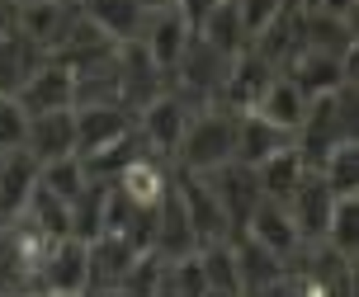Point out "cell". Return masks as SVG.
I'll return each instance as SVG.
<instances>
[{
  "instance_id": "obj_1",
  "label": "cell",
  "mask_w": 359,
  "mask_h": 297,
  "mask_svg": "<svg viewBox=\"0 0 359 297\" xmlns=\"http://www.w3.org/2000/svg\"><path fill=\"white\" fill-rule=\"evenodd\" d=\"M232 141H236V113L222 104H208V109H194V118L180 137L170 165L184 170V175H213L232 160Z\"/></svg>"
},
{
  "instance_id": "obj_2",
  "label": "cell",
  "mask_w": 359,
  "mask_h": 297,
  "mask_svg": "<svg viewBox=\"0 0 359 297\" xmlns=\"http://www.w3.org/2000/svg\"><path fill=\"white\" fill-rule=\"evenodd\" d=\"M90 288V245L67 236L43 250V260L34 269V293L43 297H86Z\"/></svg>"
},
{
  "instance_id": "obj_3",
  "label": "cell",
  "mask_w": 359,
  "mask_h": 297,
  "mask_svg": "<svg viewBox=\"0 0 359 297\" xmlns=\"http://www.w3.org/2000/svg\"><path fill=\"white\" fill-rule=\"evenodd\" d=\"M189 118H194V104L180 99L175 90H165V95H156V99L133 118V127H137V137H142V146L151 151V156L170 160L175 146H180V137H184V127H189Z\"/></svg>"
},
{
  "instance_id": "obj_4",
  "label": "cell",
  "mask_w": 359,
  "mask_h": 297,
  "mask_svg": "<svg viewBox=\"0 0 359 297\" xmlns=\"http://www.w3.org/2000/svg\"><path fill=\"white\" fill-rule=\"evenodd\" d=\"M114 67H118V104H123L133 118H137V113H142L156 95H165V90H170V81L156 71V62L147 57L142 43H118Z\"/></svg>"
},
{
  "instance_id": "obj_5",
  "label": "cell",
  "mask_w": 359,
  "mask_h": 297,
  "mask_svg": "<svg viewBox=\"0 0 359 297\" xmlns=\"http://www.w3.org/2000/svg\"><path fill=\"white\" fill-rule=\"evenodd\" d=\"M355 57H326V53H293V62H288L279 76H288L293 85H298V95L303 99H322V95H336L341 85H355Z\"/></svg>"
},
{
  "instance_id": "obj_6",
  "label": "cell",
  "mask_w": 359,
  "mask_h": 297,
  "mask_svg": "<svg viewBox=\"0 0 359 297\" xmlns=\"http://www.w3.org/2000/svg\"><path fill=\"white\" fill-rule=\"evenodd\" d=\"M170 184H175L180 203H184V217H189L198 245L232 241V227H227V217H222V208H217L208 179H203V175H184V170H170Z\"/></svg>"
},
{
  "instance_id": "obj_7",
  "label": "cell",
  "mask_w": 359,
  "mask_h": 297,
  "mask_svg": "<svg viewBox=\"0 0 359 297\" xmlns=\"http://www.w3.org/2000/svg\"><path fill=\"white\" fill-rule=\"evenodd\" d=\"M208 179V189H213L217 208H222V217H227V227H232V236H241L246 231V217L255 212V203H260V184H255V170L251 165H236V160H227L222 170H213Z\"/></svg>"
},
{
  "instance_id": "obj_8",
  "label": "cell",
  "mask_w": 359,
  "mask_h": 297,
  "mask_svg": "<svg viewBox=\"0 0 359 297\" xmlns=\"http://www.w3.org/2000/svg\"><path fill=\"white\" fill-rule=\"evenodd\" d=\"M279 71L269 67L260 53H246L232 57V67H227V81H222V95H217V104L232 109V113H251L255 104H260V95L269 90V81H274Z\"/></svg>"
},
{
  "instance_id": "obj_9",
  "label": "cell",
  "mask_w": 359,
  "mask_h": 297,
  "mask_svg": "<svg viewBox=\"0 0 359 297\" xmlns=\"http://www.w3.org/2000/svg\"><path fill=\"white\" fill-rule=\"evenodd\" d=\"M76 15H81V0H29V5H19V34L53 57L67 29L76 24Z\"/></svg>"
},
{
  "instance_id": "obj_10",
  "label": "cell",
  "mask_w": 359,
  "mask_h": 297,
  "mask_svg": "<svg viewBox=\"0 0 359 297\" xmlns=\"http://www.w3.org/2000/svg\"><path fill=\"white\" fill-rule=\"evenodd\" d=\"M241 236H251L260 250H269L274 260H284V264L303 250V236H298V227H293L288 208L284 203H269V198L255 203V212L246 217V231H241Z\"/></svg>"
},
{
  "instance_id": "obj_11",
  "label": "cell",
  "mask_w": 359,
  "mask_h": 297,
  "mask_svg": "<svg viewBox=\"0 0 359 297\" xmlns=\"http://www.w3.org/2000/svg\"><path fill=\"white\" fill-rule=\"evenodd\" d=\"M284 208H288V217H293L298 236H303V245H322L326 222H331V208H336V193L322 184V175H312V170H307L303 184L293 189V198H288Z\"/></svg>"
},
{
  "instance_id": "obj_12",
  "label": "cell",
  "mask_w": 359,
  "mask_h": 297,
  "mask_svg": "<svg viewBox=\"0 0 359 297\" xmlns=\"http://www.w3.org/2000/svg\"><path fill=\"white\" fill-rule=\"evenodd\" d=\"M198 250V236L189 227V217H184V203H180L175 184L165 189V198L156 203V231H151V255H161L165 264L184 260V255H194Z\"/></svg>"
},
{
  "instance_id": "obj_13",
  "label": "cell",
  "mask_w": 359,
  "mask_h": 297,
  "mask_svg": "<svg viewBox=\"0 0 359 297\" xmlns=\"http://www.w3.org/2000/svg\"><path fill=\"white\" fill-rule=\"evenodd\" d=\"M72 118H76V156H90V151L133 132V113L123 104H86L72 109Z\"/></svg>"
},
{
  "instance_id": "obj_14",
  "label": "cell",
  "mask_w": 359,
  "mask_h": 297,
  "mask_svg": "<svg viewBox=\"0 0 359 297\" xmlns=\"http://www.w3.org/2000/svg\"><path fill=\"white\" fill-rule=\"evenodd\" d=\"M15 104L38 118V113H62V109H72V71L62 67V62H43V67L29 76V85L15 95Z\"/></svg>"
},
{
  "instance_id": "obj_15",
  "label": "cell",
  "mask_w": 359,
  "mask_h": 297,
  "mask_svg": "<svg viewBox=\"0 0 359 297\" xmlns=\"http://www.w3.org/2000/svg\"><path fill=\"white\" fill-rule=\"evenodd\" d=\"M293 146V132H284V127H274V123H265L260 113H236V141H232V160L236 165H260V160L279 156V151H288Z\"/></svg>"
},
{
  "instance_id": "obj_16",
  "label": "cell",
  "mask_w": 359,
  "mask_h": 297,
  "mask_svg": "<svg viewBox=\"0 0 359 297\" xmlns=\"http://www.w3.org/2000/svg\"><path fill=\"white\" fill-rule=\"evenodd\" d=\"M189 29H184V19L175 15V10H161V15H147V29H142V43L147 57L156 62V71H161L165 81H170V71L180 67V57H184V48H189Z\"/></svg>"
},
{
  "instance_id": "obj_17",
  "label": "cell",
  "mask_w": 359,
  "mask_h": 297,
  "mask_svg": "<svg viewBox=\"0 0 359 297\" xmlns=\"http://www.w3.org/2000/svg\"><path fill=\"white\" fill-rule=\"evenodd\" d=\"M81 15H86L114 48H118V43H137L142 29H147V10L137 0H81Z\"/></svg>"
},
{
  "instance_id": "obj_18",
  "label": "cell",
  "mask_w": 359,
  "mask_h": 297,
  "mask_svg": "<svg viewBox=\"0 0 359 297\" xmlns=\"http://www.w3.org/2000/svg\"><path fill=\"white\" fill-rule=\"evenodd\" d=\"M24 151H29L38 165H48V160H62V156H76V118H72V109L29 118Z\"/></svg>"
},
{
  "instance_id": "obj_19",
  "label": "cell",
  "mask_w": 359,
  "mask_h": 297,
  "mask_svg": "<svg viewBox=\"0 0 359 297\" xmlns=\"http://www.w3.org/2000/svg\"><path fill=\"white\" fill-rule=\"evenodd\" d=\"M109 184L123 193L133 208H156V203L165 198V189H170V165H165L161 156H151V151H147V156H137L123 175L109 179Z\"/></svg>"
},
{
  "instance_id": "obj_20",
  "label": "cell",
  "mask_w": 359,
  "mask_h": 297,
  "mask_svg": "<svg viewBox=\"0 0 359 297\" xmlns=\"http://www.w3.org/2000/svg\"><path fill=\"white\" fill-rule=\"evenodd\" d=\"M137 260V250L123 241V236H100V241H90V288L86 293H114L118 279H123L128 269Z\"/></svg>"
},
{
  "instance_id": "obj_21",
  "label": "cell",
  "mask_w": 359,
  "mask_h": 297,
  "mask_svg": "<svg viewBox=\"0 0 359 297\" xmlns=\"http://www.w3.org/2000/svg\"><path fill=\"white\" fill-rule=\"evenodd\" d=\"M34 184H38V160L29 151H5L0 156V217L5 222H15L24 212Z\"/></svg>"
},
{
  "instance_id": "obj_22",
  "label": "cell",
  "mask_w": 359,
  "mask_h": 297,
  "mask_svg": "<svg viewBox=\"0 0 359 297\" xmlns=\"http://www.w3.org/2000/svg\"><path fill=\"white\" fill-rule=\"evenodd\" d=\"M43 62H48V53H43L38 43H29L19 29L10 38H0V95H10V99H15Z\"/></svg>"
},
{
  "instance_id": "obj_23",
  "label": "cell",
  "mask_w": 359,
  "mask_h": 297,
  "mask_svg": "<svg viewBox=\"0 0 359 297\" xmlns=\"http://www.w3.org/2000/svg\"><path fill=\"white\" fill-rule=\"evenodd\" d=\"M104 57H114V43H109L86 15H76V24L67 29V38H62V48L53 53V62H62L67 71H81V67L104 62Z\"/></svg>"
},
{
  "instance_id": "obj_24",
  "label": "cell",
  "mask_w": 359,
  "mask_h": 297,
  "mask_svg": "<svg viewBox=\"0 0 359 297\" xmlns=\"http://www.w3.org/2000/svg\"><path fill=\"white\" fill-rule=\"evenodd\" d=\"M232 260H236V279H241V293H255V288H269L288 274L284 260H274L269 250L251 241V236H232Z\"/></svg>"
},
{
  "instance_id": "obj_25",
  "label": "cell",
  "mask_w": 359,
  "mask_h": 297,
  "mask_svg": "<svg viewBox=\"0 0 359 297\" xmlns=\"http://www.w3.org/2000/svg\"><path fill=\"white\" fill-rule=\"evenodd\" d=\"M307 165L303 156H298V146H288V151H279V156H269L255 165V184H260V198H269V203H288L293 198V189L303 184Z\"/></svg>"
},
{
  "instance_id": "obj_26",
  "label": "cell",
  "mask_w": 359,
  "mask_h": 297,
  "mask_svg": "<svg viewBox=\"0 0 359 297\" xmlns=\"http://www.w3.org/2000/svg\"><path fill=\"white\" fill-rule=\"evenodd\" d=\"M86 104H118V67H114V57L72 71V109H86Z\"/></svg>"
},
{
  "instance_id": "obj_27",
  "label": "cell",
  "mask_w": 359,
  "mask_h": 297,
  "mask_svg": "<svg viewBox=\"0 0 359 297\" xmlns=\"http://www.w3.org/2000/svg\"><path fill=\"white\" fill-rule=\"evenodd\" d=\"M251 113H260L265 123L284 127V132H298V123H303V113H307V99L298 95V85H293L288 76H274L269 90L260 95V104H255Z\"/></svg>"
},
{
  "instance_id": "obj_28",
  "label": "cell",
  "mask_w": 359,
  "mask_h": 297,
  "mask_svg": "<svg viewBox=\"0 0 359 297\" xmlns=\"http://www.w3.org/2000/svg\"><path fill=\"white\" fill-rule=\"evenodd\" d=\"M19 217H24L43 241H67V236H72V208H67L62 198H53L48 189H38V184H34V193H29V203H24Z\"/></svg>"
},
{
  "instance_id": "obj_29",
  "label": "cell",
  "mask_w": 359,
  "mask_h": 297,
  "mask_svg": "<svg viewBox=\"0 0 359 297\" xmlns=\"http://www.w3.org/2000/svg\"><path fill=\"white\" fill-rule=\"evenodd\" d=\"M194 38H203V43H208L213 53H222L227 62L251 48V38H246V29H241V19H236V5H232V0H222V5L208 15V24H203Z\"/></svg>"
},
{
  "instance_id": "obj_30",
  "label": "cell",
  "mask_w": 359,
  "mask_h": 297,
  "mask_svg": "<svg viewBox=\"0 0 359 297\" xmlns=\"http://www.w3.org/2000/svg\"><path fill=\"white\" fill-rule=\"evenodd\" d=\"M198 269H203L208 297H241V279H236V260H232V241L198 245Z\"/></svg>"
},
{
  "instance_id": "obj_31",
  "label": "cell",
  "mask_w": 359,
  "mask_h": 297,
  "mask_svg": "<svg viewBox=\"0 0 359 297\" xmlns=\"http://www.w3.org/2000/svg\"><path fill=\"white\" fill-rule=\"evenodd\" d=\"M322 245L331 250V255H341V260L355 264V255H359V193H350V198H336Z\"/></svg>"
},
{
  "instance_id": "obj_32",
  "label": "cell",
  "mask_w": 359,
  "mask_h": 297,
  "mask_svg": "<svg viewBox=\"0 0 359 297\" xmlns=\"http://www.w3.org/2000/svg\"><path fill=\"white\" fill-rule=\"evenodd\" d=\"M104 198H109V184H100V179H90L86 189L76 193L72 203V236L76 241H100L104 236Z\"/></svg>"
},
{
  "instance_id": "obj_33",
  "label": "cell",
  "mask_w": 359,
  "mask_h": 297,
  "mask_svg": "<svg viewBox=\"0 0 359 297\" xmlns=\"http://www.w3.org/2000/svg\"><path fill=\"white\" fill-rule=\"evenodd\" d=\"M312 175H322V184L336 193V198L359 193V141H341V146H331V156H326Z\"/></svg>"
},
{
  "instance_id": "obj_34",
  "label": "cell",
  "mask_w": 359,
  "mask_h": 297,
  "mask_svg": "<svg viewBox=\"0 0 359 297\" xmlns=\"http://www.w3.org/2000/svg\"><path fill=\"white\" fill-rule=\"evenodd\" d=\"M86 184H90V175H86V165H81V156H62V160L38 165V189H48L62 203H72Z\"/></svg>"
},
{
  "instance_id": "obj_35",
  "label": "cell",
  "mask_w": 359,
  "mask_h": 297,
  "mask_svg": "<svg viewBox=\"0 0 359 297\" xmlns=\"http://www.w3.org/2000/svg\"><path fill=\"white\" fill-rule=\"evenodd\" d=\"M236 5V19H241V29H246V38H260L269 29V24H274V19L284 15L288 5H293V0H232Z\"/></svg>"
},
{
  "instance_id": "obj_36",
  "label": "cell",
  "mask_w": 359,
  "mask_h": 297,
  "mask_svg": "<svg viewBox=\"0 0 359 297\" xmlns=\"http://www.w3.org/2000/svg\"><path fill=\"white\" fill-rule=\"evenodd\" d=\"M165 288L175 297H208V283H203V269H198V250L165 264Z\"/></svg>"
},
{
  "instance_id": "obj_37",
  "label": "cell",
  "mask_w": 359,
  "mask_h": 297,
  "mask_svg": "<svg viewBox=\"0 0 359 297\" xmlns=\"http://www.w3.org/2000/svg\"><path fill=\"white\" fill-rule=\"evenodd\" d=\"M24 137H29V113L10 95H0V156L5 151H24Z\"/></svg>"
},
{
  "instance_id": "obj_38",
  "label": "cell",
  "mask_w": 359,
  "mask_h": 297,
  "mask_svg": "<svg viewBox=\"0 0 359 297\" xmlns=\"http://www.w3.org/2000/svg\"><path fill=\"white\" fill-rule=\"evenodd\" d=\"M217 5H222V0H175V15L184 19V29H189V34H198Z\"/></svg>"
},
{
  "instance_id": "obj_39",
  "label": "cell",
  "mask_w": 359,
  "mask_h": 297,
  "mask_svg": "<svg viewBox=\"0 0 359 297\" xmlns=\"http://www.w3.org/2000/svg\"><path fill=\"white\" fill-rule=\"evenodd\" d=\"M312 10H322V15H331V19H355V5L359 0H307Z\"/></svg>"
},
{
  "instance_id": "obj_40",
  "label": "cell",
  "mask_w": 359,
  "mask_h": 297,
  "mask_svg": "<svg viewBox=\"0 0 359 297\" xmlns=\"http://www.w3.org/2000/svg\"><path fill=\"white\" fill-rule=\"evenodd\" d=\"M19 29V5L15 0H0V38H10Z\"/></svg>"
},
{
  "instance_id": "obj_41",
  "label": "cell",
  "mask_w": 359,
  "mask_h": 297,
  "mask_svg": "<svg viewBox=\"0 0 359 297\" xmlns=\"http://www.w3.org/2000/svg\"><path fill=\"white\" fill-rule=\"evenodd\" d=\"M147 15H161V10H175V0H137Z\"/></svg>"
},
{
  "instance_id": "obj_42",
  "label": "cell",
  "mask_w": 359,
  "mask_h": 297,
  "mask_svg": "<svg viewBox=\"0 0 359 297\" xmlns=\"http://www.w3.org/2000/svg\"><path fill=\"white\" fill-rule=\"evenodd\" d=\"M15 5H29V0H15Z\"/></svg>"
},
{
  "instance_id": "obj_43",
  "label": "cell",
  "mask_w": 359,
  "mask_h": 297,
  "mask_svg": "<svg viewBox=\"0 0 359 297\" xmlns=\"http://www.w3.org/2000/svg\"><path fill=\"white\" fill-rule=\"evenodd\" d=\"M0 227H5V217H0Z\"/></svg>"
}]
</instances>
